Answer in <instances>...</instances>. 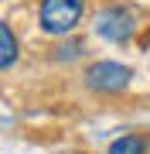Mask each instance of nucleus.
Wrapping results in <instances>:
<instances>
[{
  "label": "nucleus",
  "instance_id": "obj_1",
  "mask_svg": "<svg viewBox=\"0 0 150 154\" xmlns=\"http://www.w3.org/2000/svg\"><path fill=\"white\" fill-rule=\"evenodd\" d=\"M85 17V0H41L38 28L48 38H68Z\"/></svg>",
  "mask_w": 150,
  "mask_h": 154
},
{
  "label": "nucleus",
  "instance_id": "obj_2",
  "mask_svg": "<svg viewBox=\"0 0 150 154\" xmlns=\"http://www.w3.org/2000/svg\"><path fill=\"white\" fill-rule=\"evenodd\" d=\"M92 31L109 45H126L137 31V11L126 4H106L92 17Z\"/></svg>",
  "mask_w": 150,
  "mask_h": 154
},
{
  "label": "nucleus",
  "instance_id": "obj_3",
  "mask_svg": "<svg viewBox=\"0 0 150 154\" xmlns=\"http://www.w3.org/2000/svg\"><path fill=\"white\" fill-rule=\"evenodd\" d=\"M82 79H85V89H92V93L116 96V93H123V89H130L133 69L116 62V58H99V62H92V65H85Z\"/></svg>",
  "mask_w": 150,
  "mask_h": 154
},
{
  "label": "nucleus",
  "instance_id": "obj_4",
  "mask_svg": "<svg viewBox=\"0 0 150 154\" xmlns=\"http://www.w3.org/2000/svg\"><path fill=\"white\" fill-rule=\"evenodd\" d=\"M0 41H4V48H0V69H14V62H17V38H14V28L10 24H0Z\"/></svg>",
  "mask_w": 150,
  "mask_h": 154
},
{
  "label": "nucleus",
  "instance_id": "obj_5",
  "mask_svg": "<svg viewBox=\"0 0 150 154\" xmlns=\"http://www.w3.org/2000/svg\"><path fill=\"white\" fill-rule=\"evenodd\" d=\"M109 154H147V140L140 134H123L109 144Z\"/></svg>",
  "mask_w": 150,
  "mask_h": 154
},
{
  "label": "nucleus",
  "instance_id": "obj_6",
  "mask_svg": "<svg viewBox=\"0 0 150 154\" xmlns=\"http://www.w3.org/2000/svg\"><path fill=\"white\" fill-rule=\"evenodd\" d=\"M78 51H85V48H82V41L75 38V41H65V45H61L55 58H58V62H72V58H78Z\"/></svg>",
  "mask_w": 150,
  "mask_h": 154
}]
</instances>
